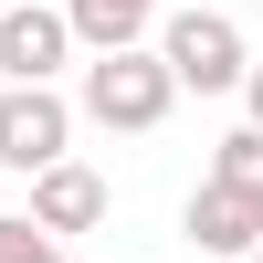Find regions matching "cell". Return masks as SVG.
I'll return each instance as SVG.
<instances>
[{"mask_svg": "<svg viewBox=\"0 0 263 263\" xmlns=\"http://www.w3.org/2000/svg\"><path fill=\"white\" fill-rule=\"evenodd\" d=\"M179 232H190V253H211V263H253V253H263V200L200 179V190L179 200Z\"/></svg>", "mask_w": 263, "mask_h": 263, "instance_id": "obj_4", "label": "cell"}, {"mask_svg": "<svg viewBox=\"0 0 263 263\" xmlns=\"http://www.w3.org/2000/svg\"><path fill=\"white\" fill-rule=\"evenodd\" d=\"M11 11H21V0H0V21H11Z\"/></svg>", "mask_w": 263, "mask_h": 263, "instance_id": "obj_11", "label": "cell"}, {"mask_svg": "<svg viewBox=\"0 0 263 263\" xmlns=\"http://www.w3.org/2000/svg\"><path fill=\"white\" fill-rule=\"evenodd\" d=\"M105 211H116V190H105V168H84V158H63V168H42V179H32V221L53 232V242L95 232Z\"/></svg>", "mask_w": 263, "mask_h": 263, "instance_id": "obj_6", "label": "cell"}, {"mask_svg": "<svg viewBox=\"0 0 263 263\" xmlns=\"http://www.w3.org/2000/svg\"><path fill=\"white\" fill-rule=\"evenodd\" d=\"M168 105H179V74L158 63V42H137V53H95L74 84V116L105 126V137H158Z\"/></svg>", "mask_w": 263, "mask_h": 263, "instance_id": "obj_1", "label": "cell"}, {"mask_svg": "<svg viewBox=\"0 0 263 263\" xmlns=\"http://www.w3.org/2000/svg\"><path fill=\"white\" fill-rule=\"evenodd\" d=\"M63 21H74L84 53H137L158 32V0H63Z\"/></svg>", "mask_w": 263, "mask_h": 263, "instance_id": "obj_7", "label": "cell"}, {"mask_svg": "<svg viewBox=\"0 0 263 263\" xmlns=\"http://www.w3.org/2000/svg\"><path fill=\"white\" fill-rule=\"evenodd\" d=\"M63 158H74V95L63 84H0V168L42 179Z\"/></svg>", "mask_w": 263, "mask_h": 263, "instance_id": "obj_3", "label": "cell"}, {"mask_svg": "<svg viewBox=\"0 0 263 263\" xmlns=\"http://www.w3.org/2000/svg\"><path fill=\"white\" fill-rule=\"evenodd\" d=\"M253 263H263V253H253Z\"/></svg>", "mask_w": 263, "mask_h": 263, "instance_id": "obj_12", "label": "cell"}, {"mask_svg": "<svg viewBox=\"0 0 263 263\" xmlns=\"http://www.w3.org/2000/svg\"><path fill=\"white\" fill-rule=\"evenodd\" d=\"M242 105H253V126H263V63H253V74H242Z\"/></svg>", "mask_w": 263, "mask_h": 263, "instance_id": "obj_10", "label": "cell"}, {"mask_svg": "<svg viewBox=\"0 0 263 263\" xmlns=\"http://www.w3.org/2000/svg\"><path fill=\"white\" fill-rule=\"evenodd\" d=\"M74 53L84 42H74V21H63L53 0H21V11L0 21V84H53Z\"/></svg>", "mask_w": 263, "mask_h": 263, "instance_id": "obj_5", "label": "cell"}, {"mask_svg": "<svg viewBox=\"0 0 263 263\" xmlns=\"http://www.w3.org/2000/svg\"><path fill=\"white\" fill-rule=\"evenodd\" d=\"M158 63L179 74V95H242L253 42H242V21H232V11L190 0V11H168V21H158Z\"/></svg>", "mask_w": 263, "mask_h": 263, "instance_id": "obj_2", "label": "cell"}, {"mask_svg": "<svg viewBox=\"0 0 263 263\" xmlns=\"http://www.w3.org/2000/svg\"><path fill=\"white\" fill-rule=\"evenodd\" d=\"M200 179H221V190H242V200H263V126H232V137L211 147Z\"/></svg>", "mask_w": 263, "mask_h": 263, "instance_id": "obj_8", "label": "cell"}, {"mask_svg": "<svg viewBox=\"0 0 263 263\" xmlns=\"http://www.w3.org/2000/svg\"><path fill=\"white\" fill-rule=\"evenodd\" d=\"M0 263H63V242L32 221V211H0Z\"/></svg>", "mask_w": 263, "mask_h": 263, "instance_id": "obj_9", "label": "cell"}]
</instances>
